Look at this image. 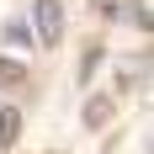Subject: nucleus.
<instances>
[{
  "mask_svg": "<svg viewBox=\"0 0 154 154\" xmlns=\"http://www.w3.org/2000/svg\"><path fill=\"white\" fill-rule=\"evenodd\" d=\"M16 85H27V69L16 59H0V91H16Z\"/></svg>",
  "mask_w": 154,
  "mask_h": 154,
  "instance_id": "7ed1b4c3",
  "label": "nucleus"
},
{
  "mask_svg": "<svg viewBox=\"0 0 154 154\" xmlns=\"http://www.w3.org/2000/svg\"><path fill=\"white\" fill-rule=\"evenodd\" d=\"M106 117H112V101H106V96H96V101H85V128H101Z\"/></svg>",
  "mask_w": 154,
  "mask_h": 154,
  "instance_id": "20e7f679",
  "label": "nucleus"
},
{
  "mask_svg": "<svg viewBox=\"0 0 154 154\" xmlns=\"http://www.w3.org/2000/svg\"><path fill=\"white\" fill-rule=\"evenodd\" d=\"M96 64H101V48H91V53H85V64H80V75L91 80V75H96Z\"/></svg>",
  "mask_w": 154,
  "mask_h": 154,
  "instance_id": "423d86ee",
  "label": "nucleus"
},
{
  "mask_svg": "<svg viewBox=\"0 0 154 154\" xmlns=\"http://www.w3.org/2000/svg\"><path fill=\"white\" fill-rule=\"evenodd\" d=\"M5 43H11V48L32 43V32H27V21H5Z\"/></svg>",
  "mask_w": 154,
  "mask_h": 154,
  "instance_id": "39448f33",
  "label": "nucleus"
},
{
  "mask_svg": "<svg viewBox=\"0 0 154 154\" xmlns=\"http://www.w3.org/2000/svg\"><path fill=\"white\" fill-rule=\"evenodd\" d=\"M32 21H37V37H43V43H59V32H64V5H59V0H37V5H32Z\"/></svg>",
  "mask_w": 154,
  "mask_h": 154,
  "instance_id": "f257e3e1",
  "label": "nucleus"
},
{
  "mask_svg": "<svg viewBox=\"0 0 154 154\" xmlns=\"http://www.w3.org/2000/svg\"><path fill=\"white\" fill-rule=\"evenodd\" d=\"M16 138H21V112L5 106V112H0V149H11Z\"/></svg>",
  "mask_w": 154,
  "mask_h": 154,
  "instance_id": "f03ea898",
  "label": "nucleus"
}]
</instances>
